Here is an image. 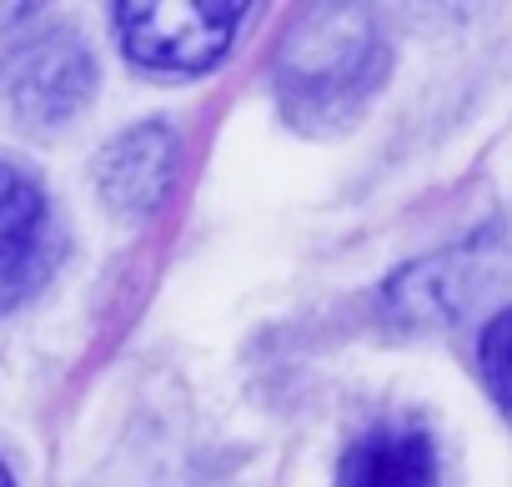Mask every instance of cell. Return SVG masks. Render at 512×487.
Listing matches in <instances>:
<instances>
[{"label":"cell","instance_id":"8","mask_svg":"<svg viewBox=\"0 0 512 487\" xmlns=\"http://www.w3.org/2000/svg\"><path fill=\"white\" fill-rule=\"evenodd\" d=\"M477 367H482V382L497 397V407L512 417V307L487 322V332L477 342Z\"/></svg>","mask_w":512,"mask_h":487},{"label":"cell","instance_id":"6","mask_svg":"<svg viewBox=\"0 0 512 487\" xmlns=\"http://www.w3.org/2000/svg\"><path fill=\"white\" fill-rule=\"evenodd\" d=\"M171 171H176V131L161 126V121H146V126L126 131L121 141H111L101 151L96 181H101V196H106L111 211L146 216L166 196Z\"/></svg>","mask_w":512,"mask_h":487},{"label":"cell","instance_id":"5","mask_svg":"<svg viewBox=\"0 0 512 487\" xmlns=\"http://www.w3.org/2000/svg\"><path fill=\"white\" fill-rule=\"evenodd\" d=\"M96 86V66L91 51L71 36V31H51L36 36L31 46L16 51L11 66V106L21 121L31 126H56L66 116H76L91 101Z\"/></svg>","mask_w":512,"mask_h":487},{"label":"cell","instance_id":"2","mask_svg":"<svg viewBox=\"0 0 512 487\" xmlns=\"http://www.w3.org/2000/svg\"><path fill=\"white\" fill-rule=\"evenodd\" d=\"M246 6H201V0H136L116 6V41L141 71L191 76L226 56Z\"/></svg>","mask_w":512,"mask_h":487},{"label":"cell","instance_id":"1","mask_svg":"<svg viewBox=\"0 0 512 487\" xmlns=\"http://www.w3.org/2000/svg\"><path fill=\"white\" fill-rule=\"evenodd\" d=\"M387 51L367 11L317 6L302 11L277 46V91L297 126L332 131L342 126L367 91L382 81Z\"/></svg>","mask_w":512,"mask_h":487},{"label":"cell","instance_id":"3","mask_svg":"<svg viewBox=\"0 0 512 487\" xmlns=\"http://www.w3.org/2000/svg\"><path fill=\"white\" fill-rule=\"evenodd\" d=\"M497 257H502L497 231H482V236H467L462 247L432 252V257L402 267L382 287V312L397 327H442L472 307V297L487 287Z\"/></svg>","mask_w":512,"mask_h":487},{"label":"cell","instance_id":"7","mask_svg":"<svg viewBox=\"0 0 512 487\" xmlns=\"http://www.w3.org/2000/svg\"><path fill=\"white\" fill-rule=\"evenodd\" d=\"M442 462L422 422H372L342 457L337 487H437Z\"/></svg>","mask_w":512,"mask_h":487},{"label":"cell","instance_id":"4","mask_svg":"<svg viewBox=\"0 0 512 487\" xmlns=\"http://www.w3.org/2000/svg\"><path fill=\"white\" fill-rule=\"evenodd\" d=\"M56 262L61 226L46 191L16 166H0V317L16 312L36 287H46Z\"/></svg>","mask_w":512,"mask_h":487},{"label":"cell","instance_id":"9","mask_svg":"<svg viewBox=\"0 0 512 487\" xmlns=\"http://www.w3.org/2000/svg\"><path fill=\"white\" fill-rule=\"evenodd\" d=\"M0 487H11V477H6V467H0Z\"/></svg>","mask_w":512,"mask_h":487}]
</instances>
